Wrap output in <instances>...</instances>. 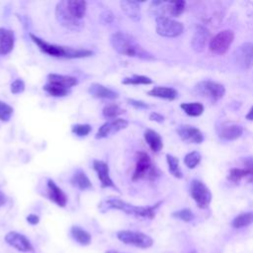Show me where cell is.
I'll return each instance as SVG.
<instances>
[{
	"instance_id": "obj_24",
	"label": "cell",
	"mask_w": 253,
	"mask_h": 253,
	"mask_svg": "<svg viewBox=\"0 0 253 253\" xmlns=\"http://www.w3.org/2000/svg\"><path fill=\"white\" fill-rule=\"evenodd\" d=\"M147 94L152 97H157V98L166 99V100H174L178 96V93L175 89L171 87H164V86H156L151 90H149Z\"/></svg>"
},
{
	"instance_id": "obj_18",
	"label": "cell",
	"mask_w": 253,
	"mask_h": 253,
	"mask_svg": "<svg viewBox=\"0 0 253 253\" xmlns=\"http://www.w3.org/2000/svg\"><path fill=\"white\" fill-rule=\"evenodd\" d=\"M65 6L69 14L77 21H80L86 14L87 3L83 0H68L65 1Z\"/></svg>"
},
{
	"instance_id": "obj_14",
	"label": "cell",
	"mask_w": 253,
	"mask_h": 253,
	"mask_svg": "<svg viewBox=\"0 0 253 253\" xmlns=\"http://www.w3.org/2000/svg\"><path fill=\"white\" fill-rule=\"evenodd\" d=\"M93 169L96 171L97 176L101 182V187L102 188H114L117 191L118 188L114 184L112 178L110 177V172H109V166L106 162L102 160H94L93 161Z\"/></svg>"
},
{
	"instance_id": "obj_38",
	"label": "cell",
	"mask_w": 253,
	"mask_h": 253,
	"mask_svg": "<svg viewBox=\"0 0 253 253\" xmlns=\"http://www.w3.org/2000/svg\"><path fill=\"white\" fill-rule=\"evenodd\" d=\"M246 175H248L247 171L245 169H239V168H233L230 170L229 175H228V179L232 182H238L240 181L243 177H245Z\"/></svg>"
},
{
	"instance_id": "obj_30",
	"label": "cell",
	"mask_w": 253,
	"mask_h": 253,
	"mask_svg": "<svg viewBox=\"0 0 253 253\" xmlns=\"http://www.w3.org/2000/svg\"><path fill=\"white\" fill-rule=\"evenodd\" d=\"M166 160H167V164H168V168H169V172L176 178H182L183 174L182 171L180 169L179 166V160L177 157L171 155V154H167L166 155Z\"/></svg>"
},
{
	"instance_id": "obj_22",
	"label": "cell",
	"mask_w": 253,
	"mask_h": 253,
	"mask_svg": "<svg viewBox=\"0 0 253 253\" xmlns=\"http://www.w3.org/2000/svg\"><path fill=\"white\" fill-rule=\"evenodd\" d=\"M243 132V128L239 125H225L220 127L218 135L224 140H234Z\"/></svg>"
},
{
	"instance_id": "obj_12",
	"label": "cell",
	"mask_w": 253,
	"mask_h": 253,
	"mask_svg": "<svg viewBox=\"0 0 253 253\" xmlns=\"http://www.w3.org/2000/svg\"><path fill=\"white\" fill-rule=\"evenodd\" d=\"M55 17L56 20L64 27L70 30H76L81 27L80 21L75 20L67 11L65 6V1H60L57 3L55 8Z\"/></svg>"
},
{
	"instance_id": "obj_8",
	"label": "cell",
	"mask_w": 253,
	"mask_h": 253,
	"mask_svg": "<svg viewBox=\"0 0 253 253\" xmlns=\"http://www.w3.org/2000/svg\"><path fill=\"white\" fill-rule=\"evenodd\" d=\"M234 34L231 30H223L215 35L210 42V49L215 54H223L232 43Z\"/></svg>"
},
{
	"instance_id": "obj_44",
	"label": "cell",
	"mask_w": 253,
	"mask_h": 253,
	"mask_svg": "<svg viewBox=\"0 0 253 253\" xmlns=\"http://www.w3.org/2000/svg\"><path fill=\"white\" fill-rule=\"evenodd\" d=\"M5 203H6V197H5L4 193L0 191V207L3 206Z\"/></svg>"
},
{
	"instance_id": "obj_31",
	"label": "cell",
	"mask_w": 253,
	"mask_h": 253,
	"mask_svg": "<svg viewBox=\"0 0 253 253\" xmlns=\"http://www.w3.org/2000/svg\"><path fill=\"white\" fill-rule=\"evenodd\" d=\"M43 90L53 97H64V96L68 95V93H69V89H66L61 86L51 84V83H46L43 86Z\"/></svg>"
},
{
	"instance_id": "obj_45",
	"label": "cell",
	"mask_w": 253,
	"mask_h": 253,
	"mask_svg": "<svg viewBox=\"0 0 253 253\" xmlns=\"http://www.w3.org/2000/svg\"><path fill=\"white\" fill-rule=\"evenodd\" d=\"M246 119L249 120V121H253V107H251L248 114L246 115Z\"/></svg>"
},
{
	"instance_id": "obj_40",
	"label": "cell",
	"mask_w": 253,
	"mask_h": 253,
	"mask_svg": "<svg viewBox=\"0 0 253 253\" xmlns=\"http://www.w3.org/2000/svg\"><path fill=\"white\" fill-rule=\"evenodd\" d=\"M127 102H128L131 106H133L134 108H136V109H147V108L149 107L146 103H144V102H142V101H139V100L127 99Z\"/></svg>"
},
{
	"instance_id": "obj_25",
	"label": "cell",
	"mask_w": 253,
	"mask_h": 253,
	"mask_svg": "<svg viewBox=\"0 0 253 253\" xmlns=\"http://www.w3.org/2000/svg\"><path fill=\"white\" fill-rule=\"evenodd\" d=\"M144 139L153 152H159L163 147L161 136L153 129H146L144 132Z\"/></svg>"
},
{
	"instance_id": "obj_21",
	"label": "cell",
	"mask_w": 253,
	"mask_h": 253,
	"mask_svg": "<svg viewBox=\"0 0 253 253\" xmlns=\"http://www.w3.org/2000/svg\"><path fill=\"white\" fill-rule=\"evenodd\" d=\"M47 83L55 84V85L61 86L63 88L70 89L71 87H73L77 84V79L73 76L51 73V74H48V76H47Z\"/></svg>"
},
{
	"instance_id": "obj_33",
	"label": "cell",
	"mask_w": 253,
	"mask_h": 253,
	"mask_svg": "<svg viewBox=\"0 0 253 253\" xmlns=\"http://www.w3.org/2000/svg\"><path fill=\"white\" fill-rule=\"evenodd\" d=\"M125 112L124 109H122L121 107H119L118 105L116 104H110V105H107L106 107H104L102 113H103V116L107 119H113L114 118H117L118 116H120L121 114H123Z\"/></svg>"
},
{
	"instance_id": "obj_5",
	"label": "cell",
	"mask_w": 253,
	"mask_h": 253,
	"mask_svg": "<svg viewBox=\"0 0 253 253\" xmlns=\"http://www.w3.org/2000/svg\"><path fill=\"white\" fill-rule=\"evenodd\" d=\"M120 241L127 245H133L138 248H149L153 244V239L147 234L132 230H120L117 233Z\"/></svg>"
},
{
	"instance_id": "obj_35",
	"label": "cell",
	"mask_w": 253,
	"mask_h": 253,
	"mask_svg": "<svg viewBox=\"0 0 253 253\" xmlns=\"http://www.w3.org/2000/svg\"><path fill=\"white\" fill-rule=\"evenodd\" d=\"M92 127L88 124H76L71 126V131L77 136H86L90 133Z\"/></svg>"
},
{
	"instance_id": "obj_17",
	"label": "cell",
	"mask_w": 253,
	"mask_h": 253,
	"mask_svg": "<svg viewBox=\"0 0 253 253\" xmlns=\"http://www.w3.org/2000/svg\"><path fill=\"white\" fill-rule=\"evenodd\" d=\"M15 37L10 30L0 28V54L6 55L12 51L14 47Z\"/></svg>"
},
{
	"instance_id": "obj_36",
	"label": "cell",
	"mask_w": 253,
	"mask_h": 253,
	"mask_svg": "<svg viewBox=\"0 0 253 253\" xmlns=\"http://www.w3.org/2000/svg\"><path fill=\"white\" fill-rule=\"evenodd\" d=\"M13 115V108L8 104L0 101V121L8 122Z\"/></svg>"
},
{
	"instance_id": "obj_3",
	"label": "cell",
	"mask_w": 253,
	"mask_h": 253,
	"mask_svg": "<svg viewBox=\"0 0 253 253\" xmlns=\"http://www.w3.org/2000/svg\"><path fill=\"white\" fill-rule=\"evenodd\" d=\"M30 38L38 45L41 51L53 57L84 58L93 54L91 50L86 48H75L71 46H63L54 43H48L33 34H30Z\"/></svg>"
},
{
	"instance_id": "obj_2",
	"label": "cell",
	"mask_w": 253,
	"mask_h": 253,
	"mask_svg": "<svg viewBox=\"0 0 253 253\" xmlns=\"http://www.w3.org/2000/svg\"><path fill=\"white\" fill-rule=\"evenodd\" d=\"M110 41L114 49L120 54L131 56V57H137V58L146 59V60L154 59L153 55L150 54L148 51H146L135 41V39L128 34L117 32L112 35Z\"/></svg>"
},
{
	"instance_id": "obj_26",
	"label": "cell",
	"mask_w": 253,
	"mask_h": 253,
	"mask_svg": "<svg viewBox=\"0 0 253 253\" xmlns=\"http://www.w3.org/2000/svg\"><path fill=\"white\" fill-rule=\"evenodd\" d=\"M70 183L78 188L79 190H87V189H91L92 188V184L89 180V178L87 177V175L85 174L84 171L82 170H77L71 177L70 179Z\"/></svg>"
},
{
	"instance_id": "obj_28",
	"label": "cell",
	"mask_w": 253,
	"mask_h": 253,
	"mask_svg": "<svg viewBox=\"0 0 253 253\" xmlns=\"http://www.w3.org/2000/svg\"><path fill=\"white\" fill-rule=\"evenodd\" d=\"M180 107L187 115H189L191 117H198V116L202 115L204 112V106L197 102L184 103V104H181Z\"/></svg>"
},
{
	"instance_id": "obj_15",
	"label": "cell",
	"mask_w": 253,
	"mask_h": 253,
	"mask_svg": "<svg viewBox=\"0 0 253 253\" xmlns=\"http://www.w3.org/2000/svg\"><path fill=\"white\" fill-rule=\"evenodd\" d=\"M177 133L184 141L187 142L201 143L204 140V135L201 130L193 126L182 125L177 128Z\"/></svg>"
},
{
	"instance_id": "obj_46",
	"label": "cell",
	"mask_w": 253,
	"mask_h": 253,
	"mask_svg": "<svg viewBox=\"0 0 253 253\" xmlns=\"http://www.w3.org/2000/svg\"><path fill=\"white\" fill-rule=\"evenodd\" d=\"M105 253H121V252H119V251H117V250H108V251H106Z\"/></svg>"
},
{
	"instance_id": "obj_29",
	"label": "cell",
	"mask_w": 253,
	"mask_h": 253,
	"mask_svg": "<svg viewBox=\"0 0 253 253\" xmlns=\"http://www.w3.org/2000/svg\"><path fill=\"white\" fill-rule=\"evenodd\" d=\"M253 223V212H243L237 215L233 220H232V226L235 228H241L244 226H247L249 224Z\"/></svg>"
},
{
	"instance_id": "obj_20",
	"label": "cell",
	"mask_w": 253,
	"mask_h": 253,
	"mask_svg": "<svg viewBox=\"0 0 253 253\" xmlns=\"http://www.w3.org/2000/svg\"><path fill=\"white\" fill-rule=\"evenodd\" d=\"M208 39H209V31L202 26L198 27L194 33L193 38H192L193 49L197 52L202 51L206 46Z\"/></svg>"
},
{
	"instance_id": "obj_43",
	"label": "cell",
	"mask_w": 253,
	"mask_h": 253,
	"mask_svg": "<svg viewBox=\"0 0 253 253\" xmlns=\"http://www.w3.org/2000/svg\"><path fill=\"white\" fill-rule=\"evenodd\" d=\"M149 119L151 121L157 122V123H163L164 122V117L158 113H151L149 116Z\"/></svg>"
},
{
	"instance_id": "obj_27",
	"label": "cell",
	"mask_w": 253,
	"mask_h": 253,
	"mask_svg": "<svg viewBox=\"0 0 253 253\" xmlns=\"http://www.w3.org/2000/svg\"><path fill=\"white\" fill-rule=\"evenodd\" d=\"M71 235L74 238V240H76L79 244L81 245H89L91 243V235L88 231H86L85 229H83L80 226L77 225H73L71 227Z\"/></svg>"
},
{
	"instance_id": "obj_42",
	"label": "cell",
	"mask_w": 253,
	"mask_h": 253,
	"mask_svg": "<svg viewBox=\"0 0 253 253\" xmlns=\"http://www.w3.org/2000/svg\"><path fill=\"white\" fill-rule=\"evenodd\" d=\"M27 221L32 224V225H36L39 223L40 221V217L37 215V214H34V213H31L27 216Z\"/></svg>"
},
{
	"instance_id": "obj_10",
	"label": "cell",
	"mask_w": 253,
	"mask_h": 253,
	"mask_svg": "<svg viewBox=\"0 0 253 253\" xmlns=\"http://www.w3.org/2000/svg\"><path fill=\"white\" fill-rule=\"evenodd\" d=\"M198 94L204 96L211 101H217L223 97L225 93L224 87L213 81H202L195 87Z\"/></svg>"
},
{
	"instance_id": "obj_34",
	"label": "cell",
	"mask_w": 253,
	"mask_h": 253,
	"mask_svg": "<svg viewBox=\"0 0 253 253\" xmlns=\"http://www.w3.org/2000/svg\"><path fill=\"white\" fill-rule=\"evenodd\" d=\"M201 161V154L198 151H192L188 153L184 158V163L190 169L195 168Z\"/></svg>"
},
{
	"instance_id": "obj_19",
	"label": "cell",
	"mask_w": 253,
	"mask_h": 253,
	"mask_svg": "<svg viewBox=\"0 0 253 253\" xmlns=\"http://www.w3.org/2000/svg\"><path fill=\"white\" fill-rule=\"evenodd\" d=\"M89 93L95 97V98H100V99H109V100H115L119 97L118 93L115 92L114 90L107 88L99 83H93L89 87Z\"/></svg>"
},
{
	"instance_id": "obj_13",
	"label": "cell",
	"mask_w": 253,
	"mask_h": 253,
	"mask_svg": "<svg viewBox=\"0 0 253 253\" xmlns=\"http://www.w3.org/2000/svg\"><path fill=\"white\" fill-rule=\"evenodd\" d=\"M5 241L21 252H32L34 247L30 240L23 234L17 231H10L5 235Z\"/></svg>"
},
{
	"instance_id": "obj_7",
	"label": "cell",
	"mask_w": 253,
	"mask_h": 253,
	"mask_svg": "<svg viewBox=\"0 0 253 253\" xmlns=\"http://www.w3.org/2000/svg\"><path fill=\"white\" fill-rule=\"evenodd\" d=\"M190 194L201 209L209 207L211 201V193L209 188L200 180H193L190 185Z\"/></svg>"
},
{
	"instance_id": "obj_23",
	"label": "cell",
	"mask_w": 253,
	"mask_h": 253,
	"mask_svg": "<svg viewBox=\"0 0 253 253\" xmlns=\"http://www.w3.org/2000/svg\"><path fill=\"white\" fill-rule=\"evenodd\" d=\"M121 8L126 13V15L133 21H138L140 19V9L139 4L136 1L124 0L121 1Z\"/></svg>"
},
{
	"instance_id": "obj_32",
	"label": "cell",
	"mask_w": 253,
	"mask_h": 253,
	"mask_svg": "<svg viewBox=\"0 0 253 253\" xmlns=\"http://www.w3.org/2000/svg\"><path fill=\"white\" fill-rule=\"evenodd\" d=\"M122 83L125 85H139V84L148 85L152 83V80L147 76L132 75L131 77H126L125 79H123Z\"/></svg>"
},
{
	"instance_id": "obj_39",
	"label": "cell",
	"mask_w": 253,
	"mask_h": 253,
	"mask_svg": "<svg viewBox=\"0 0 253 253\" xmlns=\"http://www.w3.org/2000/svg\"><path fill=\"white\" fill-rule=\"evenodd\" d=\"M25 90V83L21 79H16L11 84V92L13 94H20Z\"/></svg>"
},
{
	"instance_id": "obj_9",
	"label": "cell",
	"mask_w": 253,
	"mask_h": 253,
	"mask_svg": "<svg viewBox=\"0 0 253 253\" xmlns=\"http://www.w3.org/2000/svg\"><path fill=\"white\" fill-rule=\"evenodd\" d=\"M235 64L242 70H247L253 65V43L244 42L233 52Z\"/></svg>"
},
{
	"instance_id": "obj_1",
	"label": "cell",
	"mask_w": 253,
	"mask_h": 253,
	"mask_svg": "<svg viewBox=\"0 0 253 253\" xmlns=\"http://www.w3.org/2000/svg\"><path fill=\"white\" fill-rule=\"evenodd\" d=\"M162 202H158L153 206L140 207V206H133L118 198H110L102 201L99 204V210L102 212H105L109 210H118L126 212V214L134 215L136 217H144V218L152 219L155 216L156 210L159 208Z\"/></svg>"
},
{
	"instance_id": "obj_11",
	"label": "cell",
	"mask_w": 253,
	"mask_h": 253,
	"mask_svg": "<svg viewBox=\"0 0 253 253\" xmlns=\"http://www.w3.org/2000/svg\"><path fill=\"white\" fill-rule=\"evenodd\" d=\"M128 125V122L124 119H114L103 124L98 129L95 137L96 138H105L110 135L117 133L118 131L126 128Z\"/></svg>"
},
{
	"instance_id": "obj_41",
	"label": "cell",
	"mask_w": 253,
	"mask_h": 253,
	"mask_svg": "<svg viewBox=\"0 0 253 253\" xmlns=\"http://www.w3.org/2000/svg\"><path fill=\"white\" fill-rule=\"evenodd\" d=\"M244 165H245V170L247 171L248 174H253V157H247L244 160Z\"/></svg>"
},
{
	"instance_id": "obj_6",
	"label": "cell",
	"mask_w": 253,
	"mask_h": 253,
	"mask_svg": "<svg viewBox=\"0 0 253 253\" xmlns=\"http://www.w3.org/2000/svg\"><path fill=\"white\" fill-rule=\"evenodd\" d=\"M183 30L184 26L182 23L167 16H159L156 18V32L162 37L175 38L180 36Z\"/></svg>"
},
{
	"instance_id": "obj_37",
	"label": "cell",
	"mask_w": 253,
	"mask_h": 253,
	"mask_svg": "<svg viewBox=\"0 0 253 253\" xmlns=\"http://www.w3.org/2000/svg\"><path fill=\"white\" fill-rule=\"evenodd\" d=\"M172 216H174L175 218H178L180 220L183 221H191L194 218V213L192 212V211L188 210V209H183L180 211H177L175 212L172 213Z\"/></svg>"
},
{
	"instance_id": "obj_4",
	"label": "cell",
	"mask_w": 253,
	"mask_h": 253,
	"mask_svg": "<svg viewBox=\"0 0 253 253\" xmlns=\"http://www.w3.org/2000/svg\"><path fill=\"white\" fill-rule=\"evenodd\" d=\"M159 176V172L152 163L149 155L143 151H139L135 156L134 171L131 176L132 181L141 179L154 180Z\"/></svg>"
},
{
	"instance_id": "obj_47",
	"label": "cell",
	"mask_w": 253,
	"mask_h": 253,
	"mask_svg": "<svg viewBox=\"0 0 253 253\" xmlns=\"http://www.w3.org/2000/svg\"><path fill=\"white\" fill-rule=\"evenodd\" d=\"M192 253H197V252H195V251H194V252H192Z\"/></svg>"
},
{
	"instance_id": "obj_16",
	"label": "cell",
	"mask_w": 253,
	"mask_h": 253,
	"mask_svg": "<svg viewBox=\"0 0 253 253\" xmlns=\"http://www.w3.org/2000/svg\"><path fill=\"white\" fill-rule=\"evenodd\" d=\"M47 197L60 208H64L67 204V196L65 193L50 179L47 181Z\"/></svg>"
}]
</instances>
